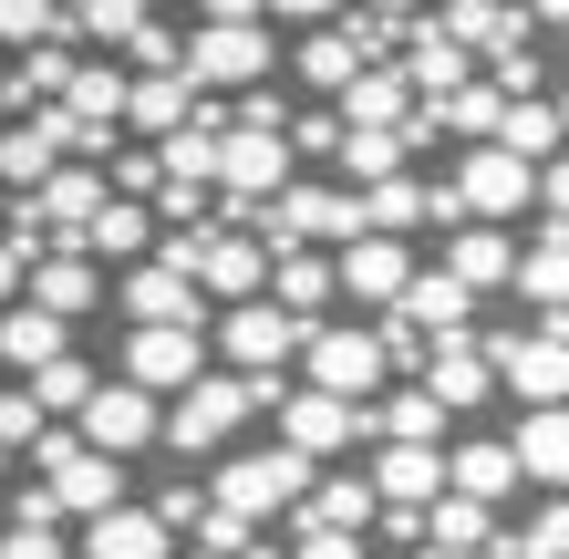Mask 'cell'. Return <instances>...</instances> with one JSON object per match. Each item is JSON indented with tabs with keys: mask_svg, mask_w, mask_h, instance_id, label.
Here are the masks:
<instances>
[{
	"mask_svg": "<svg viewBox=\"0 0 569 559\" xmlns=\"http://www.w3.org/2000/svg\"><path fill=\"white\" fill-rule=\"evenodd\" d=\"M270 405H280V383H259V373H197L177 405H166V446L177 456H218L249 415H270Z\"/></svg>",
	"mask_w": 569,
	"mask_h": 559,
	"instance_id": "cell-1",
	"label": "cell"
},
{
	"mask_svg": "<svg viewBox=\"0 0 569 559\" xmlns=\"http://www.w3.org/2000/svg\"><path fill=\"white\" fill-rule=\"evenodd\" d=\"M311 332H321V321L280 311L270 290L218 311V352H228V373H259V383H280V363H300V352H311Z\"/></svg>",
	"mask_w": 569,
	"mask_h": 559,
	"instance_id": "cell-2",
	"label": "cell"
},
{
	"mask_svg": "<svg viewBox=\"0 0 569 559\" xmlns=\"http://www.w3.org/2000/svg\"><path fill=\"white\" fill-rule=\"evenodd\" d=\"M208 498H218V508H239V518H290L300 498H311V456H290L280 436H270V446H249V456H218Z\"/></svg>",
	"mask_w": 569,
	"mask_h": 559,
	"instance_id": "cell-3",
	"label": "cell"
},
{
	"mask_svg": "<svg viewBox=\"0 0 569 559\" xmlns=\"http://www.w3.org/2000/svg\"><path fill=\"white\" fill-rule=\"evenodd\" d=\"M31 467H42V487H52L62 518H104V508H124V456L83 446V436H42V446H31Z\"/></svg>",
	"mask_w": 569,
	"mask_h": 559,
	"instance_id": "cell-4",
	"label": "cell"
},
{
	"mask_svg": "<svg viewBox=\"0 0 569 559\" xmlns=\"http://www.w3.org/2000/svg\"><path fill=\"white\" fill-rule=\"evenodd\" d=\"M270 21H197L187 31V73L197 93H249V83H270Z\"/></svg>",
	"mask_w": 569,
	"mask_h": 559,
	"instance_id": "cell-5",
	"label": "cell"
},
{
	"mask_svg": "<svg viewBox=\"0 0 569 559\" xmlns=\"http://www.w3.org/2000/svg\"><path fill=\"white\" fill-rule=\"evenodd\" d=\"M456 197H466V218L518 228L528 208H539V167H528L518 146H466V156H456Z\"/></svg>",
	"mask_w": 569,
	"mask_h": 559,
	"instance_id": "cell-6",
	"label": "cell"
},
{
	"mask_svg": "<svg viewBox=\"0 0 569 559\" xmlns=\"http://www.w3.org/2000/svg\"><path fill=\"white\" fill-rule=\"evenodd\" d=\"M280 446L290 456H311V467H321V456H342L352 436H373V405H352V393H321V383H280Z\"/></svg>",
	"mask_w": 569,
	"mask_h": 559,
	"instance_id": "cell-7",
	"label": "cell"
},
{
	"mask_svg": "<svg viewBox=\"0 0 569 559\" xmlns=\"http://www.w3.org/2000/svg\"><path fill=\"white\" fill-rule=\"evenodd\" d=\"M259 239H270V259H280V249H311V239L352 249V239H362V187H280Z\"/></svg>",
	"mask_w": 569,
	"mask_h": 559,
	"instance_id": "cell-8",
	"label": "cell"
},
{
	"mask_svg": "<svg viewBox=\"0 0 569 559\" xmlns=\"http://www.w3.org/2000/svg\"><path fill=\"white\" fill-rule=\"evenodd\" d=\"M300 373H311L321 393H352V405H362V393H383V383H393V352H383L373 321H321L311 352H300Z\"/></svg>",
	"mask_w": 569,
	"mask_h": 559,
	"instance_id": "cell-9",
	"label": "cell"
},
{
	"mask_svg": "<svg viewBox=\"0 0 569 559\" xmlns=\"http://www.w3.org/2000/svg\"><path fill=\"white\" fill-rule=\"evenodd\" d=\"M187 270H197V290H208V301H259V290H270V239H259V228H197V249H187Z\"/></svg>",
	"mask_w": 569,
	"mask_h": 559,
	"instance_id": "cell-10",
	"label": "cell"
},
{
	"mask_svg": "<svg viewBox=\"0 0 569 559\" xmlns=\"http://www.w3.org/2000/svg\"><path fill=\"white\" fill-rule=\"evenodd\" d=\"M73 436L83 446H104V456H146V446H166V393H146V383H104L93 405L73 415Z\"/></svg>",
	"mask_w": 569,
	"mask_h": 559,
	"instance_id": "cell-11",
	"label": "cell"
},
{
	"mask_svg": "<svg viewBox=\"0 0 569 559\" xmlns=\"http://www.w3.org/2000/svg\"><path fill=\"white\" fill-rule=\"evenodd\" d=\"M487 363H497L508 393H528V405H569V332H549V321L539 332H518V321L487 332Z\"/></svg>",
	"mask_w": 569,
	"mask_h": 559,
	"instance_id": "cell-12",
	"label": "cell"
},
{
	"mask_svg": "<svg viewBox=\"0 0 569 559\" xmlns=\"http://www.w3.org/2000/svg\"><path fill=\"white\" fill-rule=\"evenodd\" d=\"M197 373H208V332H197V321H146V332H124V383L187 393Z\"/></svg>",
	"mask_w": 569,
	"mask_h": 559,
	"instance_id": "cell-13",
	"label": "cell"
},
{
	"mask_svg": "<svg viewBox=\"0 0 569 559\" xmlns=\"http://www.w3.org/2000/svg\"><path fill=\"white\" fill-rule=\"evenodd\" d=\"M114 311H124V332H146V321H208V290H197V270H177V259H136V270L114 280Z\"/></svg>",
	"mask_w": 569,
	"mask_h": 559,
	"instance_id": "cell-14",
	"label": "cell"
},
{
	"mask_svg": "<svg viewBox=\"0 0 569 559\" xmlns=\"http://www.w3.org/2000/svg\"><path fill=\"white\" fill-rule=\"evenodd\" d=\"M331 270H342V301L393 311V301H405V280H415V249L393 239V228H362L352 249H331Z\"/></svg>",
	"mask_w": 569,
	"mask_h": 559,
	"instance_id": "cell-15",
	"label": "cell"
},
{
	"mask_svg": "<svg viewBox=\"0 0 569 559\" xmlns=\"http://www.w3.org/2000/svg\"><path fill=\"white\" fill-rule=\"evenodd\" d=\"M21 301L83 321L93 301H104V259H93V249H42V259H31V280H21Z\"/></svg>",
	"mask_w": 569,
	"mask_h": 559,
	"instance_id": "cell-16",
	"label": "cell"
},
{
	"mask_svg": "<svg viewBox=\"0 0 569 559\" xmlns=\"http://www.w3.org/2000/svg\"><path fill=\"white\" fill-rule=\"evenodd\" d=\"M73 559H177V529L156 508H104V518H83Z\"/></svg>",
	"mask_w": 569,
	"mask_h": 559,
	"instance_id": "cell-17",
	"label": "cell"
},
{
	"mask_svg": "<svg viewBox=\"0 0 569 559\" xmlns=\"http://www.w3.org/2000/svg\"><path fill=\"white\" fill-rule=\"evenodd\" d=\"M446 280H466V290H518V239H508V228H487V218L446 228Z\"/></svg>",
	"mask_w": 569,
	"mask_h": 559,
	"instance_id": "cell-18",
	"label": "cell"
},
{
	"mask_svg": "<svg viewBox=\"0 0 569 559\" xmlns=\"http://www.w3.org/2000/svg\"><path fill=\"white\" fill-rule=\"evenodd\" d=\"M62 352H73V321L62 311H31V301H11L0 311V373H42V363H62Z\"/></svg>",
	"mask_w": 569,
	"mask_h": 559,
	"instance_id": "cell-19",
	"label": "cell"
},
{
	"mask_svg": "<svg viewBox=\"0 0 569 559\" xmlns=\"http://www.w3.org/2000/svg\"><path fill=\"white\" fill-rule=\"evenodd\" d=\"M518 301H539V321L569 311V218H539V239L518 249Z\"/></svg>",
	"mask_w": 569,
	"mask_h": 559,
	"instance_id": "cell-20",
	"label": "cell"
},
{
	"mask_svg": "<svg viewBox=\"0 0 569 559\" xmlns=\"http://www.w3.org/2000/svg\"><path fill=\"white\" fill-rule=\"evenodd\" d=\"M508 446H518V477L528 487H559V498H569V405H528Z\"/></svg>",
	"mask_w": 569,
	"mask_h": 559,
	"instance_id": "cell-21",
	"label": "cell"
},
{
	"mask_svg": "<svg viewBox=\"0 0 569 559\" xmlns=\"http://www.w3.org/2000/svg\"><path fill=\"white\" fill-rule=\"evenodd\" d=\"M156 239H166V228H156L146 197H104V208H93V228H83V249H93V259H114V270L156 259Z\"/></svg>",
	"mask_w": 569,
	"mask_h": 559,
	"instance_id": "cell-22",
	"label": "cell"
},
{
	"mask_svg": "<svg viewBox=\"0 0 569 559\" xmlns=\"http://www.w3.org/2000/svg\"><path fill=\"white\" fill-rule=\"evenodd\" d=\"M446 487H456V498H477V508H497V498H518V446L508 436H477V446H456L446 456Z\"/></svg>",
	"mask_w": 569,
	"mask_h": 559,
	"instance_id": "cell-23",
	"label": "cell"
},
{
	"mask_svg": "<svg viewBox=\"0 0 569 559\" xmlns=\"http://www.w3.org/2000/svg\"><path fill=\"white\" fill-rule=\"evenodd\" d=\"M487 383H497V363H487V342H435L425 352V393H435V405H446V415H466V405H487Z\"/></svg>",
	"mask_w": 569,
	"mask_h": 559,
	"instance_id": "cell-24",
	"label": "cell"
},
{
	"mask_svg": "<svg viewBox=\"0 0 569 559\" xmlns=\"http://www.w3.org/2000/svg\"><path fill=\"white\" fill-rule=\"evenodd\" d=\"M373 498L383 508H435V498H446V456H435V446H383L373 456Z\"/></svg>",
	"mask_w": 569,
	"mask_h": 559,
	"instance_id": "cell-25",
	"label": "cell"
},
{
	"mask_svg": "<svg viewBox=\"0 0 569 559\" xmlns=\"http://www.w3.org/2000/svg\"><path fill=\"white\" fill-rule=\"evenodd\" d=\"M290 518H300V529H342V539H362V529L383 518V498H373V477H321Z\"/></svg>",
	"mask_w": 569,
	"mask_h": 559,
	"instance_id": "cell-26",
	"label": "cell"
},
{
	"mask_svg": "<svg viewBox=\"0 0 569 559\" xmlns=\"http://www.w3.org/2000/svg\"><path fill=\"white\" fill-rule=\"evenodd\" d=\"M393 42H405V83L425 93V104H435V93H456V83H466V52H456V42H446V31H435L425 11H415L405 31H393Z\"/></svg>",
	"mask_w": 569,
	"mask_h": 559,
	"instance_id": "cell-27",
	"label": "cell"
},
{
	"mask_svg": "<svg viewBox=\"0 0 569 559\" xmlns=\"http://www.w3.org/2000/svg\"><path fill=\"white\" fill-rule=\"evenodd\" d=\"M393 311H405L415 332H446V342H456V332H466V311H477V290H466V280H446V270H415Z\"/></svg>",
	"mask_w": 569,
	"mask_h": 559,
	"instance_id": "cell-28",
	"label": "cell"
},
{
	"mask_svg": "<svg viewBox=\"0 0 569 559\" xmlns=\"http://www.w3.org/2000/svg\"><path fill=\"white\" fill-rule=\"evenodd\" d=\"M331 290H342V270H331L321 249H280V259H270V301H280V311L321 321V301H331Z\"/></svg>",
	"mask_w": 569,
	"mask_h": 559,
	"instance_id": "cell-29",
	"label": "cell"
},
{
	"mask_svg": "<svg viewBox=\"0 0 569 559\" xmlns=\"http://www.w3.org/2000/svg\"><path fill=\"white\" fill-rule=\"evenodd\" d=\"M187 114H197V73H136V93H124V124L136 136H177Z\"/></svg>",
	"mask_w": 569,
	"mask_h": 559,
	"instance_id": "cell-30",
	"label": "cell"
},
{
	"mask_svg": "<svg viewBox=\"0 0 569 559\" xmlns=\"http://www.w3.org/2000/svg\"><path fill=\"white\" fill-rule=\"evenodd\" d=\"M425 539H435V549H466V559H497V539H508V529H497V508H477V498H456V487H446V498L425 508Z\"/></svg>",
	"mask_w": 569,
	"mask_h": 559,
	"instance_id": "cell-31",
	"label": "cell"
},
{
	"mask_svg": "<svg viewBox=\"0 0 569 559\" xmlns=\"http://www.w3.org/2000/svg\"><path fill=\"white\" fill-rule=\"evenodd\" d=\"M435 136H466V146H497V124H508V93L497 83H456V93H435Z\"/></svg>",
	"mask_w": 569,
	"mask_h": 559,
	"instance_id": "cell-32",
	"label": "cell"
},
{
	"mask_svg": "<svg viewBox=\"0 0 569 559\" xmlns=\"http://www.w3.org/2000/svg\"><path fill=\"white\" fill-rule=\"evenodd\" d=\"M146 21H156L146 0H62V31H73L83 52H124V42H136Z\"/></svg>",
	"mask_w": 569,
	"mask_h": 559,
	"instance_id": "cell-33",
	"label": "cell"
},
{
	"mask_svg": "<svg viewBox=\"0 0 569 559\" xmlns=\"http://www.w3.org/2000/svg\"><path fill=\"white\" fill-rule=\"evenodd\" d=\"M124 93H136V73L124 62H104V52H83V73H73V93H62V114H83V124H124Z\"/></svg>",
	"mask_w": 569,
	"mask_h": 559,
	"instance_id": "cell-34",
	"label": "cell"
},
{
	"mask_svg": "<svg viewBox=\"0 0 569 559\" xmlns=\"http://www.w3.org/2000/svg\"><path fill=\"white\" fill-rule=\"evenodd\" d=\"M331 167H342L352 187H383V177H405V136H393V124H352Z\"/></svg>",
	"mask_w": 569,
	"mask_h": 559,
	"instance_id": "cell-35",
	"label": "cell"
},
{
	"mask_svg": "<svg viewBox=\"0 0 569 559\" xmlns=\"http://www.w3.org/2000/svg\"><path fill=\"white\" fill-rule=\"evenodd\" d=\"M93 393H104V373H93L83 352H62V363H42V373H31V405H42V415H62V425H73Z\"/></svg>",
	"mask_w": 569,
	"mask_h": 559,
	"instance_id": "cell-36",
	"label": "cell"
},
{
	"mask_svg": "<svg viewBox=\"0 0 569 559\" xmlns=\"http://www.w3.org/2000/svg\"><path fill=\"white\" fill-rule=\"evenodd\" d=\"M497 146H518L528 167H549V156L569 146V124H559V104H539V93H528V104H508V124H497Z\"/></svg>",
	"mask_w": 569,
	"mask_h": 559,
	"instance_id": "cell-37",
	"label": "cell"
},
{
	"mask_svg": "<svg viewBox=\"0 0 569 559\" xmlns=\"http://www.w3.org/2000/svg\"><path fill=\"white\" fill-rule=\"evenodd\" d=\"M405 114H415V83H405V73H383V62L342 93V124H405Z\"/></svg>",
	"mask_w": 569,
	"mask_h": 559,
	"instance_id": "cell-38",
	"label": "cell"
},
{
	"mask_svg": "<svg viewBox=\"0 0 569 559\" xmlns=\"http://www.w3.org/2000/svg\"><path fill=\"white\" fill-rule=\"evenodd\" d=\"M435 425H446V405H435L425 383H405L393 405H373V436L383 446H435Z\"/></svg>",
	"mask_w": 569,
	"mask_h": 559,
	"instance_id": "cell-39",
	"label": "cell"
},
{
	"mask_svg": "<svg viewBox=\"0 0 569 559\" xmlns=\"http://www.w3.org/2000/svg\"><path fill=\"white\" fill-rule=\"evenodd\" d=\"M497 559H569V498L539 508L528 529H508V539H497Z\"/></svg>",
	"mask_w": 569,
	"mask_h": 559,
	"instance_id": "cell-40",
	"label": "cell"
},
{
	"mask_svg": "<svg viewBox=\"0 0 569 559\" xmlns=\"http://www.w3.org/2000/svg\"><path fill=\"white\" fill-rule=\"evenodd\" d=\"M124 73H187V42H177V21H146L136 42H124Z\"/></svg>",
	"mask_w": 569,
	"mask_h": 559,
	"instance_id": "cell-41",
	"label": "cell"
},
{
	"mask_svg": "<svg viewBox=\"0 0 569 559\" xmlns=\"http://www.w3.org/2000/svg\"><path fill=\"white\" fill-rule=\"evenodd\" d=\"M342 136H352V124H342V104H311V114L290 124V156H311V167H331V156H342Z\"/></svg>",
	"mask_w": 569,
	"mask_h": 559,
	"instance_id": "cell-42",
	"label": "cell"
},
{
	"mask_svg": "<svg viewBox=\"0 0 569 559\" xmlns=\"http://www.w3.org/2000/svg\"><path fill=\"white\" fill-rule=\"evenodd\" d=\"M52 31H62V0H0V42H52Z\"/></svg>",
	"mask_w": 569,
	"mask_h": 559,
	"instance_id": "cell-43",
	"label": "cell"
},
{
	"mask_svg": "<svg viewBox=\"0 0 569 559\" xmlns=\"http://www.w3.org/2000/svg\"><path fill=\"white\" fill-rule=\"evenodd\" d=\"M104 167H114V187H124V197H146V208H156V187H166V156H156V146H114Z\"/></svg>",
	"mask_w": 569,
	"mask_h": 559,
	"instance_id": "cell-44",
	"label": "cell"
},
{
	"mask_svg": "<svg viewBox=\"0 0 569 559\" xmlns=\"http://www.w3.org/2000/svg\"><path fill=\"white\" fill-rule=\"evenodd\" d=\"M0 559H73L62 529H0Z\"/></svg>",
	"mask_w": 569,
	"mask_h": 559,
	"instance_id": "cell-45",
	"label": "cell"
},
{
	"mask_svg": "<svg viewBox=\"0 0 569 559\" xmlns=\"http://www.w3.org/2000/svg\"><path fill=\"white\" fill-rule=\"evenodd\" d=\"M21 280H31V249L11 239V228H0V311H11V301H21Z\"/></svg>",
	"mask_w": 569,
	"mask_h": 559,
	"instance_id": "cell-46",
	"label": "cell"
},
{
	"mask_svg": "<svg viewBox=\"0 0 569 559\" xmlns=\"http://www.w3.org/2000/svg\"><path fill=\"white\" fill-rule=\"evenodd\" d=\"M539 218H569V146L539 167Z\"/></svg>",
	"mask_w": 569,
	"mask_h": 559,
	"instance_id": "cell-47",
	"label": "cell"
},
{
	"mask_svg": "<svg viewBox=\"0 0 569 559\" xmlns=\"http://www.w3.org/2000/svg\"><path fill=\"white\" fill-rule=\"evenodd\" d=\"M352 0H270V21H300V31H321V21H342Z\"/></svg>",
	"mask_w": 569,
	"mask_h": 559,
	"instance_id": "cell-48",
	"label": "cell"
},
{
	"mask_svg": "<svg viewBox=\"0 0 569 559\" xmlns=\"http://www.w3.org/2000/svg\"><path fill=\"white\" fill-rule=\"evenodd\" d=\"M290 559H362V539H342V529H300Z\"/></svg>",
	"mask_w": 569,
	"mask_h": 559,
	"instance_id": "cell-49",
	"label": "cell"
},
{
	"mask_svg": "<svg viewBox=\"0 0 569 559\" xmlns=\"http://www.w3.org/2000/svg\"><path fill=\"white\" fill-rule=\"evenodd\" d=\"M373 529H383L393 549H425V508H383V518H373Z\"/></svg>",
	"mask_w": 569,
	"mask_h": 559,
	"instance_id": "cell-50",
	"label": "cell"
},
{
	"mask_svg": "<svg viewBox=\"0 0 569 559\" xmlns=\"http://www.w3.org/2000/svg\"><path fill=\"white\" fill-rule=\"evenodd\" d=\"M197 21H270V0H197Z\"/></svg>",
	"mask_w": 569,
	"mask_h": 559,
	"instance_id": "cell-51",
	"label": "cell"
},
{
	"mask_svg": "<svg viewBox=\"0 0 569 559\" xmlns=\"http://www.w3.org/2000/svg\"><path fill=\"white\" fill-rule=\"evenodd\" d=\"M528 11H539V21H549V31H569V0H528Z\"/></svg>",
	"mask_w": 569,
	"mask_h": 559,
	"instance_id": "cell-52",
	"label": "cell"
},
{
	"mask_svg": "<svg viewBox=\"0 0 569 559\" xmlns=\"http://www.w3.org/2000/svg\"><path fill=\"white\" fill-rule=\"evenodd\" d=\"M559 124H569V31H559Z\"/></svg>",
	"mask_w": 569,
	"mask_h": 559,
	"instance_id": "cell-53",
	"label": "cell"
},
{
	"mask_svg": "<svg viewBox=\"0 0 569 559\" xmlns=\"http://www.w3.org/2000/svg\"><path fill=\"white\" fill-rule=\"evenodd\" d=\"M373 11H383V21H415V0H373Z\"/></svg>",
	"mask_w": 569,
	"mask_h": 559,
	"instance_id": "cell-54",
	"label": "cell"
},
{
	"mask_svg": "<svg viewBox=\"0 0 569 559\" xmlns=\"http://www.w3.org/2000/svg\"><path fill=\"white\" fill-rule=\"evenodd\" d=\"M11 114H21V104H11V73H0V124H11Z\"/></svg>",
	"mask_w": 569,
	"mask_h": 559,
	"instance_id": "cell-55",
	"label": "cell"
},
{
	"mask_svg": "<svg viewBox=\"0 0 569 559\" xmlns=\"http://www.w3.org/2000/svg\"><path fill=\"white\" fill-rule=\"evenodd\" d=\"M415 559H466V549H435V539H425V549H415Z\"/></svg>",
	"mask_w": 569,
	"mask_h": 559,
	"instance_id": "cell-56",
	"label": "cell"
},
{
	"mask_svg": "<svg viewBox=\"0 0 569 559\" xmlns=\"http://www.w3.org/2000/svg\"><path fill=\"white\" fill-rule=\"evenodd\" d=\"M518 11H528V0H518Z\"/></svg>",
	"mask_w": 569,
	"mask_h": 559,
	"instance_id": "cell-57",
	"label": "cell"
}]
</instances>
